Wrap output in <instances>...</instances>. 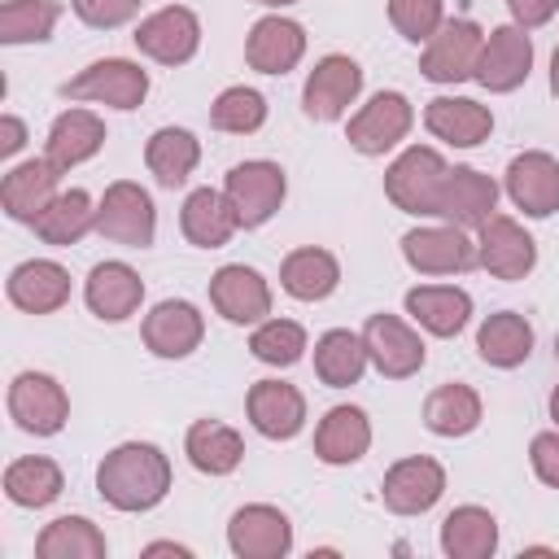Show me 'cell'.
<instances>
[{
    "label": "cell",
    "instance_id": "cell-1",
    "mask_svg": "<svg viewBox=\"0 0 559 559\" xmlns=\"http://www.w3.org/2000/svg\"><path fill=\"white\" fill-rule=\"evenodd\" d=\"M170 480H175L170 454L153 441H122L96 463L100 502H109L114 511H127V515L162 507L170 493Z\"/></svg>",
    "mask_w": 559,
    "mask_h": 559
},
{
    "label": "cell",
    "instance_id": "cell-2",
    "mask_svg": "<svg viewBox=\"0 0 559 559\" xmlns=\"http://www.w3.org/2000/svg\"><path fill=\"white\" fill-rule=\"evenodd\" d=\"M70 105H105V109H140L148 96V70L131 57H100L92 66H83L74 79H66L57 87Z\"/></svg>",
    "mask_w": 559,
    "mask_h": 559
},
{
    "label": "cell",
    "instance_id": "cell-3",
    "mask_svg": "<svg viewBox=\"0 0 559 559\" xmlns=\"http://www.w3.org/2000/svg\"><path fill=\"white\" fill-rule=\"evenodd\" d=\"M445 170L450 162L432 144H411L389 162L384 197L411 218H437V192L445 183Z\"/></svg>",
    "mask_w": 559,
    "mask_h": 559
},
{
    "label": "cell",
    "instance_id": "cell-4",
    "mask_svg": "<svg viewBox=\"0 0 559 559\" xmlns=\"http://www.w3.org/2000/svg\"><path fill=\"white\" fill-rule=\"evenodd\" d=\"M223 192H227L240 227L253 231V227H266L280 214V205L288 197V175L271 157H249V162H236L223 175Z\"/></svg>",
    "mask_w": 559,
    "mask_h": 559
},
{
    "label": "cell",
    "instance_id": "cell-5",
    "mask_svg": "<svg viewBox=\"0 0 559 559\" xmlns=\"http://www.w3.org/2000/svg\"><path fill=\"white\" fill-rule=\"evenodd\" d=\"M96 231L122 249H148L157 236V205L135 179H114L96 201Z\"/></svg>",
    "mask_w": 559,
    "mask_h": 559
},
{
    "label": "cell",
    "instance_id": "cell-6",
    "mask_svg": "<svg viewBox=\"0 0 559 559\" xmlns=\"http://www.w3.org/2000/svg\"><path fill=\"white\" fill-rule=\"evenodd\" d=\"M415 127V105L406 100V92H376L367 105H358L345 122V140L354 153L362 157H384L393 153Z\"/></svg>",
    "mask_w": 559,
    "mask_h": 559
},
{
    "label": "cell",
    "instance_id": "cell-7",
    "mask_svg": "<svg viewBox=\"0 0 559 559\" xmlns=\"http://www.w3.org/2000/svg\"><path fill=\"white\" fill-rule=\"evenodd\" d=\"M9 419L31 437H57L70 424V393L48 371H17L9 380Z\"/></svg>",
    "mask_w": 559,
    "mask_h": 559
},
{
    "label": "cell",
    "instance_id": "cell-8",
    "mask_svg": "<svg viewBox=\"0 0 559 559\" xmlns=\"http://www.w3.org/2000/svg\"><path fill=\"white\" fill-rule=\"evenodd\" d=\"M480 48H485V26L480 22H472V17H445V26L419 52V74L428 83H441V87L467 83V79H476Z\"/></svg>",
    "mask_w": 559,
    "mask_h": 559
},
{
    "label": "cell",
    "instance_id": "cell-9",
    "mask_svg": "<svg viewBox=\"0 0 559 559\" xmlns=\"http://www.w3.org/2000/svg\"><path fill=\"white\" fill-rule=\"evenodd\" d=\"M362 345H367L371 367L384 380H411L428 362V345H424L419 328L402 314H389V310H380L362 323Z\"/></svg>",
    "mask_w": 559,
    "mask_h": 559
},
{
    "label": "cell",
    "instance_id": "cell-10",
    "mask_svg": "<svg viewBox=\"0 0 559 559\" xmlns=\"http://www.w3.org/2000/svg\"><path fill=\"white\" fill-rule=\"evenodd\" d=\"M131 39L157 66H188L201 48V17L188 4H162L135 22Z\"/></svg>",
    "mask_w": 559,
    "mask_h": 559
},
{
    "label": "cell",
    "instance_id": "cell-11",
    "mask_svg": "<svg viewBox=\"0 0 559 559\" xmlns=\"http://www.w3.org/2000/svg\"><path fill=\"white\" fill-rule=\"evenodd\" d=\"M358 96H362V66L354 57H345V52H328L306 74L301 109L314 122H341Z\"/></svg>",
    "mask_w": 559,
    "mask_h": 559
},
{
    "label": "cell",
    "instance_id": "cell-12",
    "mask_svg": "<svg viewBox=\"0 0 559 559\" xmlns=\"http://www.w3.org/2000/svg\"><path fill=\"white\" fill-rule=\"evenodd\" d=\"M402 258L415 275H463L476 266V240L454 223H428L402 236Z\"/></svg>",
    "mask_w": 559,
    "mask_h": 559
},
{
    "label": "cell",
    "instance_id": "cell-13",
    "mask_svg": "<svg viewBox=\"0 0 559 559\" xmlns=\"http://www.w3.org/2000/svg\"><path fill=\"white\" fill-rule=\"evenodd\" d=\"M476 266L493 280H524L537 266V240L524 231L520 218L493 214L489 223L476 227Z\"/></svg>",
    "mask_w": 559,
    "mask_h": 559
},
{
    "label": "cell",
    "instance_id": "cell-14",
    "mask_svg": "<svg viewBox=\"0 0 559 559\" xmlns=\"http://www.w3.org/2000/svg\"><path fill=\"white\" fill-rule=\"evenodd\" d=\"M533 74V35L515 22H502L493 31H485V48L476 61V83L493 96L524 87Z\"/></svg>",
    "mask_w": 559,
    "mask_h": 559
},
{
    "label": "cell",
    "instance_id": "cell-15",
    "mask_svg": "<svg viewBox=\"0 0 559 559\" xmlns=\"http://www.w3.org/2000/svg\"><path fill=\"white\" fill-rule=\"evenodd\" d=\"M227 550L236 559H284L293 550V520L271 502H245L227 520Z\"/></svg>",
    "mask_w": 559,
    "mask_h": 559
},
{
    "label": "cell",
    "instance_id": "cell-16",
    "mask_svg": "<svg viewBox=\"0 0 559 559\" xmlns=\"http://www.w3.org/2000/svg\"><path fill=\"white\" fill-rule=\"evenodd\" d=\"M210 306L236 328H258L271 319V284L258 266L227 262L210 275Z\"/></svg>",
    "mask_w": 559,
    "mask_h": 559
},
{
    "label": "cell",
    "instance_id": "cell-17",
    "mask_svg": "<svg viewBox=\"0 0 559 559\" xmlns=\"http://www.w3.org/2000/svg\"><path fill=\"white\" fill-rule=\"evenodd\" d=\"M441 493H445V467L428 454L397 459L380 480V502L393 515H424L441 502Z\"/></svg>",
    "mask_w": 559,
    "mask_h": 559
},
{
    "label": "cell",
    "instance_id": "cell-18",
    "mask_svg": "<svg viewBox=\"0 0 559 559\" xmlns=\"http://www.w3.org/2000/svg\"><path fill=\"white\" fill-rule=\"evenodd\" d=\"M140 336H144V349L153 358H170L175 362V358H188V354L201 349V341H205V314L188 297H166V301H157L144 314Z\"/></svg>",
    "mask_w": 559,
    "mask_h": 559
},
{
    "label": "cell",
    "instance_id": "cell-19",
    "mask_svg": "<svg viewBox=\"0 0 559 559\" xmlns=\"http://www.w3.org/2000/svg\"><path fill=\"white\" fill-rule=\"evenodd\" d=\"M502 188L511 197L515 210H524V218H550L559 210V157H550L546 148H524L507 162Z\"/></svg>",
    "mask_w": 559,
    "mask_h": 559
},
{
    "label": "cell",
    "instance_id": "cell-20",
    "mask_svg": "<svg viewBox=\"0 0 559 559\" xmlns=\"http://www.w3.org/2000/svg\"><path fill=\"white\" fill-rule=\"evenodd\" d=\"M498 214V183L476 166H450L437 192V218L463 231H476Z\"/></svg>",
    "mask_w": 559,
    "mask_h": 559
},
{
    "label": "cell",
    "instance_id": "cell-21",
    "mask_svg": "<svg viewBox=\"0 0 559 559\" xmlns=\"http://www.w3.org/2000/svg\"><path fill=\"white\" fill-rule=\"evenodd\" d=\"M83 301L100 323H127L144 306V280L131 262L105 258L83 280Z\"/></svg>",
    "mask_w": 559,
    "mask_h": 559
},
{
    "label": "cell",
    "instance_id": "cell-22",
    "mask_svg": "<svg viewBox=\"0 0 559 559\" xmlns=\"http://www.w3.org/2000/svg\"><path fill=\"white\" fill-rule=\"evenodd\" d=\"M245 415L258 437L293 441L306 428V393L288 380H253L245 393Z\"/></svg>",
    "mask_w": 559,
    "mask_h": 559
},
{
    "label": "cell",
    "instance_id": "cell-23",
    "mask_svg": "<svg viewBox=\"0 0 559 559\" xmlns=\"http://www.w3.org/2000/svg\"><path fill=\"white\" fill-rule=\"evenodd\" d=\"M61 166H52L48 157H26V162H13L9 170H4V179H0V205H4V214L13 218V223H35L44 210H48V201L61 192Z\"/></svg>",
    "mask_w": 559,
    "mask_h": 559
},
{
    "label": "cell",
    "instance_id": "cell-24",
    "mask_svg": "<svg viewBox=\"0 0 559 559\" xmlns=\"http://www.w3.org/2000/svg\"><path fill=\"white\" fill-rule=\"evenodd\" d=\"M301 57H306V26L284 13L258 17L245 35V61L258 74H288L301 66Z\"/></svg>",
    "mask_w": 559,
    "mask_h": 559
},
{
    "label": "cell",
    "instance_id": "cell-25",
    "mask_svg": "<svg viewBox=\"0 0 559 559\" xmlns=\"http://www.w3.org/2000/svg\"><path fill=\"white\" fill-rule=\"evenodd\" d=\"M402 310L419 332L450 341L472 323V293L459 284H415L406 288Z\"/></svg>",
    "mask_w": 559,
    "mask_h": 559
},
{
    "label": "cell",
    "instance_id": "cell-26",
    "mask_svg": "<svg viewBox=\"0 0 559 559\" xmlns=\"http://www.w3.org/2000/svg\"><path fill=\"white\" fill-rule=\"evenodd\" d=\"M109 131H105V118L96 109H83V105H70L52 118L48 127V140H44V157L61 170H74L83 162H92L100 148H105Z\"/></svg>",
    "mask_w": 559,
    "mask_h": 559
},
{
    "label": "cell",
    "instance_id": "cell-27",
    "mask_svg": "<svg viewBox=\"0 0 559 559\" xmlns=\"http://www.w3.org/2000/svg\"><path fill=\"white\" fill-rule=\"evenodd\" d=\"M4 293L22 314H57L70 301V271L52 258H26L9 271Z\"/></svg>",
    "mask_w": 559,
    "mask_h": 559
},
{
    "label": "cell",
    "instance_id": "cell-28",
    "mask_svg": "<svg viewBox=\"0 0 559 559\" xmlns=\"http://www.w3.org/2000/svg\"><path fill=\"white\" fill-rule=\"evenodd\" d=\"M424 127L450 148H476L493 131V109L472 96H432L424 105Z\"/></svg>",
    "mask_w": 559,
    "mask_h": 559
},
{
    "label": "cell",
    "instance_id": "cell-29",
    "mask_svg": "<svg viewBox=\"0 0 559 559\" xmlns=\"http://www.w3.org/2000/svg\"><path fill=\"white\" fill-rule=\"evenodd\" d=\"M371 450V419L362 406H328L314 424V459L328 467H349Z\"/></svg>",
    "mask_w": 559,
    "mask_h": 559
},
{
    "label": "cell",
    "instance_id": "cell-30",
    "mask_svg": "<svg viewBox=\"0 0 559 559\" xmlns=\"http://www.w3.org/2000/svg\"><path fill=\"white\" fill-rule=\"evenodd\" d=\"M179 231L197 249H223L240 231V218L223 188H192L179 205Z\"/></svg>",
    "mask_w": 559,
    "mask_h": 559
},
{
    "label": "cell",
    "instance_id": "cell-31",
    "mask_svg": "<svg viewBox=\"0 0 559 559\" xmlns=\"http://www.w3.org/2000/svg\"><path fill=\"white\" fill-rule=\"evenodd\" d=\"M533 341H537V332L520 310H493L476 328V354H480V362H489L498 371L524 367L533 354Z\"/></svg>",
    "mask_w": 559,
    "mask_h": 559
},
{
    "label": "cell",
    "instance_id": "cell-32",
    "mask_svg": "<svg viewBox=\"0 0 559 559\" xmlns=\"http://www.w3.org/2000/svg\"><path fill=\"white\" fill-rule=\"evenodd\" d=\"M280 288L293 301H323L341 288V262L323 245H301L280 262Z\"/></svg>",
    "mask_w": 559,
    "mask_h": 559
},
{
    "label": "cell",
    "instance_id": "cell-33",
    "mask_svg": "<svg viewBox=\"0 0 559 559\" xmlns=\"http://www.w3.org/2000/svg\"><path fill=\"white\" fill-rule=\"evenodd\" d=\"M480 419H485V402H480V393H476L472 384H463V380H445V384H437V389L424 397V428H428L432 437H445V441L467 437V432L480 428Z\"/></svg>",
    "mask_w": 559,
    "mask_h": 559
},
{
    "label": "cell",
    "instance_id": "cell-34",
    "mask_svg": "<svg viewBox=\"0 0 559 559\" xmlns=\"http://www.w3.org/2000/svg\"><path fill=\"white\" fill-rule=\"evenodd\" d=\"M183 454L201 476H231L245 463V437L223 419H197L183 432Z\"/></svg>",
    "mask_w": 559,
    "mask_h": 559
},
{
    "label": "cell",
    "instance_id": "cell-35",
    "mask_svg": "<svg viewBox=\"0 0 559 559\" xmlns=\"http://www.w3.org/2000/svg\"><path fill=\"white\" fill-rule=\"evenodd\" d=\"M144 166L162 188H183L201 166V140L188 127H157L144 140Z\"/></svg>",
    "mask_w": 559,
    "mask_h": 559
},
{
    "label": "cell",
    "instance_id": "cell-36",
    "mask_svg": "<svg viewBox=\"0 0 559 559\" xmlns=\"http://www.w3.org/2000/svg\"><path fill=\"white\" fill-rule=\"evenodd\" d=\"M441 555L450 559H489L498 550V515L489 507L463 502L441 520Z\"/></svg>",
    "mask_w": 559,
    "mask_h": 559
},
{
    "label": "cell",
    "instance_id": "cell-37",
    "mask_svg": "<svg viewBox=\"0 0 559 559\" xmlns=\"http://www.w3.org/2000/svg\"><path fill=\"white\" fill-rule=\"evenodd\" d=\"M61 489H66V472L48 454H26V459H13L4 467V498L22 511L52 507L61 498Z\"/></svg>",
    "mask_w": 559,
    "mask_h": 559
},
{
    "label": "cell",
    "instance_id": "cell-38",
    "mask_svg": "<svg viewBox=\"0 0 559 559\" xmlns=\"http://www.w3.org/2000/svg\"><path fill=\"white\" fill-rule=\"evenodd\" d=\"M31 227H35V236L44 245H57V249L79 245L87 231H96V201L83 188H61Z\"/></svg>",
    "mask_w": 559,
    "mask_h": 559
},
{
    "label": "cell",
    "instance_id": "cell-39",
    "mask_svg": "<svg viewBox=\"0 0 559 559\" xmlns=\"http://www.w3.org/2000/svg\"><path fill=\"white\" fill-rule=\"evenodd\" d=\"M367 367H371V358H367L362 332L328 328V332L314 341V376H319L328 389H349V384H358Z\"/></svg>",
    "mask_w": 559,
    "mask_h": 559
},
{
    "label": "cell",
    "instance_id": "cell-40",
    "mask_svg": "<svg viewBox=\"0 0 559 559\" xmlns=\"http://www.w3.org/2000/svg\"><path fill=\"white\" fill-rule=\"evenodd\" d=\"M35 555L39 559H105L109 542L87 515H57L52 524L39 528Z\"/></svg>",
    "mask_w": 559,
    "mask_h": 559
},
{
    "label": "cell",
    "instance_id": "cell-41",
    "mask_svg": "<svg viewBox=\"0 0 559 559\" xmlns=\"http://www.w3.org/2000/svg\"><path fill=\"white\" fill-rule=\"evenodd\" d=\"M57 22H61L57 0H4L0 4V44H9V48L44 44V39H52Z\"/></svg>",
    "mask_w": 559,
    "mask_h": 559
},
{
    "label": "cell",
    "instance_id": "cell-42",
    "mask_svg": "<svg viewBox=\"0 0 559 559\" xmlns=\"http://www.w3.org/2000/svg\"><path fill=\"white\" fill-rule=\"evenodd\" d=\"M210 127L223 135H253L266 127V96L258 87L231 83L210 100Z\"/></svg>",
    "mask_w": 559,
    "mask_h": 559
},
{
    "label": "cell",
    "instance_id": "cell-43",
    "mask_svg": "<svg viewBox=\"0 0 559 559\" xmlns=\"http://www.w3.org/2000/svg\"><path fill=\"white\" fill-rule=\"evenodd\" d=\"M306 349H310V336L297 319H275L271 314L249 332V354L266 367H293V362L306 358Z\"/></svg>",
    "mask_w": 559,
    "mask_h": 559
},
{
    "label": "cell",
    "instance_id": "cell-44",
    "mask_svg": "<svg viewBox=\"0 0 559 559\" xmlns=\"http://www.w3.org/2000/svg\"><path fill=\"white\" fill-rule=\"evenodd\" d=\"M389 22L406 44H428L445 26V0H389Z\"/></svg>",
    "mask_w": 559,
    "mask_h": 559
},
{
    "label": "cell",
    "instance_id": "cell-45",
    "mask_svg": "<svg viewBox=\"0 0 559 559\" xmlns=\"http://www.w3.org/2000/svg\"><path fill=\"white\" fill-rule=\"evenodd\" d=\"M70 9L92 31H118L140 13V0H70Z\"/></svg>",
    "mask_w": 559,
    "mask_h": 559
},
{
    "label": "cell",
    "instance_id": "cell-46",
    "mask_svg": "<svg viewBox=\"0 0 559 559\" xmlns=\"http://www.w3.org/2000/svg\"><path fill=\"white\" fill-rule=\"evenodd\" d=\"M528 467L546 489H559V428L537 432L528 441Z\"/></svg>",
    "mask_w": 559,
    "mask_h": 559
},
{
    "label": "cell",
    "instance_id": "cell-47",
    "mask_svg": "<svg viewBox=\"0 0 559 559\" xmlns=\"http://www.w3.org/2000/svg\"><path fill=\"white\" fill-rule=\"evenodd\" d=\"M507 9H511V22L515 26L537 31V26H546L559 13V0H507Z\"/></svg>",
    "mask_w": 559,
    "mask_h": 559
},
{
    "label": "cell",
    "instance_id": "cell-48",
    "mask_svg": "<svg viewBox=\"0 0 559 559\" xmlns=\"http://www.w3.org/2000/svg\"><path fill=\"white\" fill-rule=\"evenodd\" d=\"M26 148V122L17 114H4L0 118V157H17Z\"/></svg>",
    "mask_w": 559,
    "mask_h": 559
},
{
    "label": "cell",
    "instance_id": "cell-49",
    "mask_svg": "<svg viewBox=\"0 0 559 559\" xmlns=\"http://www.w3.org/2000/svg\"><path fill=\"white\" fill-rule=\"evenodd\" d=\"M144 555H183V559H192V550H188V546H179V542H148V546H144Z\"/></svg>",
    "mask_w": 559,
    "mask_h": 559
},
{
    "label": "cell",
    "instance_id": "cell-50",
    "mask_svg": "<svg viewBox=\"0 0 559 559\" xmlns=\"http://www.w3.org/2000/svg\"><path fill=\"white\" fill-rule=\"evenodd\" d=\"M550 92L559 96V44H555V52H550Z\"/></svg>",
    "mask_w": 559,
    "mask_h": 559
},
{
    "label": "cell",
    "instance_id": "cell-51",
    "mask_svg": "<svg viewBox=\"0 0 559 559\" xmlns=\"http://www.w3.org/2000/svg\"><path fill=\"white\" fill-rule=\"evenodd\" d=\"M546 411H550V419H555V428H559V384L550 389V402H546Z\"/></svg>",
    "mask_w": 559,
    "mask_h": 559
},
{
    "label": "cell",
    "instance_id": "cell-52",
    "mask_svg": "<svg viewBox=\"0 0 559 559\" xmlns=\"http://www.w3.org/2000/svg\"><path fill=\"white\" fill-rule=\"evenodd\" d=\"M253 4H262V9H275V13H280V9H288V4H297V0H253Z\"/></svg>",
    "mask_w": 559,
    "mask_h": 559
},
{
    "label": "cell",
    "instance_id": "cell-53",
    "mask_svg": "<svg viewBox=\"0 0 559 559\" xmlns=\"http://www.w3.org/2000/svg\"><path fill=\"white\" fill-rule=\"evenodd\" d=\"M555 358H559V332H555Z\"/></svg>",
    "mask_w": 559,
    "mask_h": 559
}]
</instances>
